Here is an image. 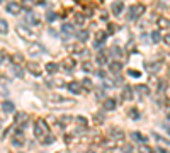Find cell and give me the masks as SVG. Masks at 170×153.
<instances>
[{"mask_svg": "<svg viewBox=\"0 0 170 153\" xmlns=\"http://www.w3.org/2000/svg\"><path fill=\"white\" fill-rule=\"evenodd\" d=\"M143 12H145V5H141V3L131 5V7L128 9V16H126V19L128 20H136Z\"/></svg>", "mask_w": 170, "mask_h": 153, "instance_id": "cell-1", "label": "cell"}, {"mask_svg": "<svg viewBox=\"0 0 170 153\" xmlns=\"http://www.w3.org/2000/svg\"><path fill=\"white\" fill-rule=\"evenodd\" d=\"M46 133H48V124H46L43 119L36 121V123H34V136H36V138H43Z\"/></svg>", "mask_w": 170, "mask_h": 153, "instance_id": "cell-2", "label": "cell"}, {"mask_svg": "<svg viewBox=\"0 0 170 153\" xmlns=\"http://www.w3.org/2000/svg\"><path fill=\"white\" fill-rule=\"evenodd\" d=\"M17 34H19L20 38L27 39V41H34V38H36L34 31H33V29H29L27 26H19V27H17Z\"/></svg>", "mask_w": 170, "mask_h": 153, "instance_id": "cell-3", "label": "cell"}, {"mask_svg": "<svg viewBox=\"0 0 170 153\" xmlns=\"http://www.w3.org/2000/svg\"><path fill=\"white\" fill-rule=\"evenodd\" d=\"M5 10L9 14H12V16H17V14H20V10H22V5H20L19 2H7Z\"/></svg>", "mask_w": 170, "mask_h": 153, "instance_id": "cell-4", "label": "cell"}, {"mask_svg": "<svg viewBox=\"0 0 170 153\" xmlns=\"http://www.w3.org/2000/svg\"><path fill=\"white\" fill-rule=\"evenodd\" d=\"M46 49H44V46L43 44H39V43H34V44H31L29 46V55H39V53H44Z\"/></svg>", "mask_w": 170, "mask_h": 153, "instance_id": "cell-5", "label": "cell"}, {"mask_svg": "<svg viewBox=\"0 0 170 153\" xmlns=\"http://www.w3.org/2000/svg\"><path fill=\"white\" fill-rule=\"evenodd\" d=\"M116 107H117L116 99H112V97H107V99L104 100V109H106V111H116Z\"/></svg>", "mask_w": 170, "mask_h": 153, "instance_id": "cell-6", "label": "cell"}, {"mask_svg": "<svg viewBox=\"0 0 170 153\" xmlns=\"http://www.w3.org/2000/svg\"><path fill=\"white\" fill-rule=\"evenodd\" d=\"M156 26L160 27V29H170V19H167V17H158L156 19Z\"/></svg>", "mask_w": 170, "mask_h": 153, "instance_id": "cell-7", "label": "cell"}, {"mask_svg": "<svg viewBox=\"0 0 170 153\" xmlns=\"http://www.w3.org/2000/svg\"><path fill=\"white\" fill-rule=\"evenodd\" d=\"M131 138L134 139V141L141 143V145H145V143H146V136H145V134H141L140 131H133V133H131Z\"/></svg>", "mask_w": 170, "mask_h": 153, "instance_id": "cell-8", "label": "cell"}, {"mask_svg": "<svg viewBox=\"0 0 170 153\" xmlns=\"http://www.w3.org/2000/svg\"><path fill=\"white\" fill-rule=\"evenodd\" d=\"M63 66H65L66 72H73V70H75V60H73V58H66V60L63 61Z\"/></svg>", "mask_w": 170, "mask_h": 153, "instance_id": "cell-9", "label": "cell"}, {"mask_svg": "<svg viewBox=\"0 0 170 153\" xmlns=\"http://www.w3.org/2000/svg\"><path fill=\"white\" fill-rule=\"evenodd\" d=\"M68 90H70L72 94H80V92H82V83H78V82L68 83Z\"/></svg>", "mask_w": 170, "mask_h": 153, "instance_id": "cell-10", "label": "cell"}, {"mask_svg": "<svg viewBox=\"0 0 170 153\" xmlns=\"http://www.w3.org/2000/svg\"><path fill=\"white\" fill-rule=\"evenodd\" d=\"M61 32H63L65 36H70V34H73V26H72L70 22H65V24L61 26Z\"/></svg>", "mask_w": 170, "mask_h": 153, "instance_id": "cell-11", "label": "cell"}, {"mask_svg": "<svg viewBox=\"0 0 170 153\" xmlns=\"http://www.w3.org/2000/svg\"><path fill=\"white\" fill-rule=\"evenodd\" d=\"M123 9H124L123 2H114V3H112V7H111V10H112L116 16H119V14L123 12Z\"/></svg>", "mask_w": 170, "mask_h": 153, "instance_id": "cell-12", "label": "cell"}, {"mask_svg": "<svg viewBox=\"0 0 170 153\" xmlns=\"http://www.w3.org/2000/svg\"><path fill=\"white\" fill-rule=\"evenodd\" d=\"M27 68H29V72H31V73H33V75H41V70H39V65L38 63H33V61H31V63H29V65H27Z\"/></svg>", "mask_w": 170, "mask_h": 153, "instance_id": "cell-13", "label": "cell"}, {"mask_svg": "<svg viewBox=\"0 0 170 153\" xmlns=\"http://www.w3.org/2000/svg\"><path fill=\"white\" fill-rule=\"evenodd\" d=\"M24 19H26V22H29V24H33V26H34V24H38V22H39V20H38V17H36V16H34L33 12H27Z\"/></svg>", "mask_w": 170, "mask_h": 153, "instance_id": "cell-14", "label": "cell"}, {"mask_svg": "<svg viewBox=\"0 0 170 153\" xmlns=\"http://www.w3.org/2000/svg\"><path fill=\"white\" fill-rule=\"evenodd\" d=\"M75 36H77V39H80L82 43H85V41L89 39V31H85V29H82V31H78V32H77Z\"/></svg>", "mask_w": 170, "mask_h": 153, "instance_id": "cell-15", "label": "cell"}, {"mask_svg": "<svg viewBox=\"0 0 170 153\" xmlns=\"http://www.w3.org/2000/svg\"><path fill=\"white\" fill-rule=\"evenodd\" d=\"M109 68H111V72H112V73H119V72H121V68H123V65H121L119 61H112V63L109 65Z\"/></svg>", "mask_w": 170, "mask_h": 153, "instance_id": "cell-16", "label": "cell"}, {"mask_svg": "<svg viewBox=\"0 0 170 153\" xmlns=\"http://www.w3.org/2000/svg\"><path fill=\"white\" fill-rule=\"evenodd\" d=\"M155 139H156V143H160L162 146H165V148H169L170 150V141H167V139H163L160 134H155Z\"/></svg>", "mask_w": 170, "mask_h": 153, "instance_id": "cell-17", "label": "cell"}, {"mask_svg": "<svg viewBox=\"0 0 170 153\" xmlns=\"http://www.w3.org/2000/svg\"><path fill=\"white\" fill-rule=\"evenodd\" d=\"M2 109H3L5 112H14V104H12L10 100H5V102L2 104Z\"/></svg>", "mask_w": 170, "mask_h": 153, "instance_id": "cell-18", "label": "cell"}, {"mask_svg": "<svg viewBox=\"0 0 170 153\" xmlns=\"http://www.w3.org/2000/svg\"><path fill=\"white\" fill-rule=\"evenodd\" d=\"M123 97H124L126 100H131V99H133V89H131V87H124V90H123Z\"/></svg>", "mask_w": 170, "mask_h": 153, "instance_id": "cell-19", "label": "cell"}, {"mask_svg": "<svg viewBox=\"0 0 170 153\" xmlns=\"http://www.w3.org/2000/svg\"><path fill=\"white\" fill-rule=\"evenodd\" d=\"M9 31V24L5 19H0V34H5Z\"/></svg>", "mask_w": 170, "mask_h": 153, "instance_id": "cell-20", "label": "cell"}, {"mask_svg": "<svg viewBox=\"0 0 170 153\" xmlns=\"http://www.w3.org/2000/svg\"><path fill=\"white\" fill-rule=\"evenodd\" d=\"M136 90H138L141 95H148V94H150V89H148L146 85H138V87H136Z\"/></svg>", "mask_w": 170, "mask_h": 153, "instance_id": "cell-21", "label": "cell"}, {"mask_svg": "<svg viewBox=\"0 0 170 153\" xmlns=\"http://www.w3.org/2000/svg\"><path fill=\"white\" fill-rule=\"evenodd\" d=\"M162 66V63H146V68L150 72H158V68Z\"/></svg>", "mask_w": 170, "mask_h": 153, "instance_id": "cell-22", "label": "cell"}, {"mask_svg": "<svg viewBox=\"0 0 170 153\" xmlns=\"http://www.w3.org/2000/svg\"><path fill=\"white\" fill-rule=\"evenodd\" d=\"M83 22H85V16H83V14H80V12H77V14H75V24L82 26Z\"/></svg>", "mask_w": 170, "mask_h": 153, "instance_id": "cell-23", "label": "cell"}, {"mask_svg": "<svg viewBox=\"0 0 170 153\" xmlns=\"http://www.w3.org/2000/svg\"><path fill=\"white\" fill-rule=\"evenodd\" d=\"M162 41V34L158 31H153L151 32V43H160Z\"/></svg>", "mask_w": 170, "mask_h": 153, "instance_id": "cell-24", "label": "cell"}, {"mask_svg": "<svg viewBox=\"0 0 170 153\" xmlns=\"http://www.w3.org/2000/svg\"><path fill=\"white\" fill-rule=\"evenodd\" d=\"M68 48H70V51H72V53H75V55H78V53H83V48H82L80 44H75V46L72 44V46H68Z\"/></svg>", "mask_w": 170, "mask_h": 153, "instance_id": "cell-25", "label": "cell"}, {"mask_svg": "<svg viewBox=\"0 0 170 153\" xmlns=\"http://www.w3.org/2000/svg\"><path fill=\"white\" fill-rule=\"evenodd\" d=\"M56 70H58L56 63H48V65H46V72H48V73H55Z\"/></svg>", "mask_w": 170, "mask_h": 153, "instance_id": "cell-26", "label": "cell"}, {"mask_svg": "<svg viewBox=\"0 0 170 153\" xmlns=\"http://www.w3.org/2000/svg\"><path fill=\"white\" fill-rule=\"evenodd\" d=\"M95 61H97L99 65H106V63H107V58H106L104 55H102V53H100V55H97V58H95Z\"/></svg>", "mask_w": 170, "mask_h": 153, "instance_id": "cell-27", "label": "cell"}, {"mask_svg": "<svg viewBox=\"0 0 170 153\" xmlns=\"http://www.w3.org/2000/svg\"><path fill=\"white\" fill-rule=\"evenodd\" d=\"M58 19V14H55V12H49L48 16H46V20L48 22H53V20H56Z\"/></svg>", "mask_w": 170, "mask_h": 153, "instance_id": "cell-28", "label": "cell"}, {"mask_svg": "<svg viewBox=\"0 0 170 153\" xmlns=\"http://www.w3.org/2000/svg\"><path fill=\"white\" fill-rule=\"evenodd\" d=\"M0 95H2V97H7V95H9V90H7V87H5L3 83H0Z\"/></svg>", "mask_w": 170, "mask_h": 153, "instance_id": "cell-29", "label": "cell"}, {"mask_svg": "<svg viewBox=\"0 0 170 153\" xmlns=\"http://www.w3.org/2000/svg\"><path fill=\"white\" fill-rule=\"evenodd\" d=\"M104 39H106V32H97V43L104 44Z\"/></svg>", "mask_w": 170, "mask_h": 153, "instance_id": "cell-30", "label": "cell"}, {"mask_svg": "<svg viewBox=\"0 0 170 153\" xmlns=\"http://www.w3.org/2000/svg\"><path fill=\"white\" fill-rule=\"evenodd\" d=\"M129 117H131V119H138V117H140L138 109H131V111H129Z\"/></svg>", "mask_w": 170, "mask_h": 153, "instance_id": "cell-31", "label": "cell"}, {"mask_svg": "<svg viewBox=\"0 0 170 153\" xmlns=\"http://www.w3.org/2000/svg\"><path fill=\"white\" fill-rule=\"evenodd\" d=\"M82 68H83V72H92V65H90L89 61H85V63L82 65Z\"/></svg>", "mask_w": 170, "mask_h": 153, "instance_id": "cell-32", "label": "cell"}, {"mask_svg": "<svg viewBox=\"0 0 170 153\" xmlns=\"http://www.w3.org/2000/svg\"><path fill=\"white\" fill-rule=\"evenodd\" d=\"M140 153H153V150H151L150 146L143 145V146H141V150H140Z\"/></svg>", "mask_w": 170, "mask_h": 153, "instance_id": "cell-33", "label": "cell"}, {"mask_svg": "<svg viewBox=\"0 0 170 153\" xmlns=\"http://www.w3.org/2000/svg\"><path fill=\"white\" fill-rule=\"evenodd\" d=\"M20 121H22V123L27 121V114H24V112H22V114H17V123H20Z\"/></svg>", "mask_w": 170, "mask_h": 153, "instance_id": "cell-34", "label": "cell"}, {"mask_svg": "<svg viewBox=\"0 0 170 153\" xmlns=\"http://www.w3.org/2000/svg\"><path fill=\"white\" fill-rule=\"evenodd\" d=\"M95 95H97V99H104L106 97V92L104 90H95ZM106 100V99H104Z\"/></svg>", "mask_w": 170, "mask_h": 153, "instance_id": "cell-35", "label": "cell"}, {"mask_svg": "<svg viewBox=\"0 0 170 153\" xmlns=\"http://www.w3.org/2000/svg\"><path fill=\"white\" fill-rule=\"evenodd\" d=\"M111 53L116 55V56H119V55H121V49H119V48H116V46H112V48H111Z\"/></svg>", "mask_w": 170, "mask_h": 153, "instance_id": "cell-36", "label": "cell"}, {"mask_svg": "<svg viewBox=\"0 0 170 153\" xmlns=\"http://www.w3.org/2000/svg\"><path fill=\"white\" fill-rule=\"evenodd\" d=\"M82 85H83V87H87V89H90V87H92V82H90L89 78H85V80L82 82Z\"/></svg>", "mask_w": 170, "mask_h": 153, "instance_id": "cell-37", "label": "cell"}, {"mask_svg": "<svg viewBox=\"0 0 170 153\" xmlns=\"http://www.w3.org/2000/svg\"><path fill=\"white\" fill-rule=\"evenodd\" d=\"M12 60H14V63H22V60H24V58L20 56V55H14Z\"/></svg>", "mask_w": 170, "mask_h": 153, "instance_id": "cell-38", "label": "cell"}, {"mask_svg": "<svg viewBox=\"0 0 170 153\" xmlns=\"http://www.w3.org/2000/svg\"><path fill=\"white\" fill-rule=\"evenodd\" d=\"M43 143H44V145H48V143H53V136H46V139H43Z\"/></svg>", "mask_w": 170, "mask_h": 153, "instance_id": "cell-39", "label": "cell"}, {"mask_svg": "<svg viewBox=\"0 0 170 153\" xmlns=\"http://www.w3.org/2000/svg\"><path fill=\"white\" fill-rule=\"evenodd\" d=\"M16 75L22 76V75H24V70H22V68H19V66H16Z\"/></svg>", "mask_w": 170, "mask_h": 153, "instance_id": "cell-40", "label": "cell"}, {"mask_svg": "<svg viewBox=\"0 0 170 153\" xmlns=\"http://www.w3.org/2000/svg\"><path fill=\"white\" fill-rule=\"evenodd\" d=\"M124 153H133V146L131 145H126V146H124Z\"/></svg>", "mask_w": 170, "mask_h": 153, "instance_id": "cell-41", "label": "cell"}, {"mask_svg": "<svg viewBox=\"0 0 170 153\" xmlns=\"http://www.w3.org/2000/svg\"><path fill=\"white\" fill-rule=\"evenodd\" d=\"M129 75L134 76V78H138L140 76V72H134V70H129Z\"/></svg>", "mask_w": 170, "mask_h": 153, "instance_id": "cell-42", "label": "cell"}, {"mask_svg": "<svg viewBox=\"0 0 170 153\" xmlns=\"http://www.w3.org/2000/svg\"><path fill=\"white\" fill-rule=\"evenodd\" d=\"M77 121L82 123V124H87V119H85V117H77Z\"/></svg>", "mask_w": 170, "mask_h": 153, "instance_id": "cell-43", "label": "cell"}, {"mask_svg": "<svg viewBox=\"0 0 170 153\" xmlns=\"http://www.w3.org/2000/svg\"><path fill=\"white\" fill-rule=\"evenodd\" d=\"M97 75L100 76V78H106V72H102V70H99V72H97Z\"/></svg>", "mask_w": 170, "mask_h": 153, "instance_id": "cell-44", "label": "cell"}, {"mask_svg": "<svg viewBox=\"0 0 170 153\" xmlns=\"http://www.w3.org/2000/svg\"><path fill=\"white\" fill-rule=\"evenodd\" d=\"M100 19H102V20H107V14H106V12H102V14H100Z\"/></svg>", "mask_w": 170, "mask_h": 153, "instance_id": "cell-45", "label": "cell"}, {"mask_svg": "<svg viewBox=\"0 0 170 153\" xmlns=\"http://www.w3.org/2000/svg\"><path fill=\"white\" fill-rule=\"evenodd\" d=\"M165 41H167V44H170V34L169 36H165Z\"/></svg>", "mask_w": 170, "mask_h": 153, "instance_id": "cell-46", "label": "cell"}, {"mask_svg": "<svg viewBox=\"0 0 170 153\" xmlns=\"http://www.w3.org/2000/svg\"><path fill=\"white\" fill-rule=\"evenodd\" d=\"M156 152H158V153H167V152H165V150H163V148H158Z\"/></svg>", "mask_w": 170, "mask_h": 153, "instance_id": "cell-47", "label": "cell"}, {"mask_svg": "<svg viewBox=\"0 0 170 153\" xmlns=\"http://www.w3.org/2000/svg\"><path fill=\"white\" fill-rule=\"evenodd\" d=\"M165 129H167V133L170 134V126H169V124H165Z\"/></svg>", "mask_w": 170, "mask_h": 153, "instance_id": "cell-48", "label": "cell"}, {"mask_svg": "<svg viewBox=\"0 0 170 153\" xmlns=\"http://www.w3.org/2000/svg\"><path fill=\"white\" fill-rule=\"evenodd\" d=\"M169 73H170V70H169Z\"/></svg>", "mask_w": 170, "mask_h": 153, "instance_id": "cell-49", "label": "cell"}]
</instances>
